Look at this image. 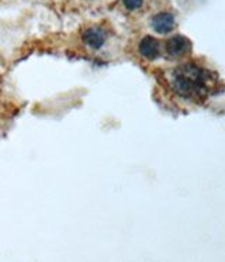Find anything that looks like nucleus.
<instances>
[{"label": "nucleus", "instance_id": "obj_5", "mask_svg": "<svg viewBox=\"0 0 225 262\" xmlns=\"http://www.w3.org/2000/svg\"><path fill=\"white\" fill-rule=\"evenodd\" d=\"M140 52L141 55L146 59H156L159 57V42H158L156 38L153 37H145L142 38V41L140 42Z\"/></svg>", "mask_w": 225, "mask_h": 262}, {"label": "nucleus", "instance_id": "obj_2", "mask_svg": "<svg viewBox=\"0 0 225 262\" xmlns=\"http://www.w3.org/2000/svg\"><path fill=\"white\" fill-rule=\"evenodd\" d=\"M191 50L190 41L187 40L183 35H174L172 38H169L166 42V52L169 57L179 58L183 57L185 54Z\"/></svg>", "mask_w": 225, "mask_h": 262}, {"label": "nucleus", "instance_id": "obj_6", "mask_svg": "<svg viewBox=\"0 0 225 262\" xmlns=\"http://www.w3.org/2000/svg\"><path fill=\"white\" fill-rule=\"evenodd\" d=\"M123 3L128 10H137L144 5V0H123Z\"/></svg>", "mask_w": 225, "mask_h": 262}, {"label": "nucleus", "instance_id": "obj_3", "mask_svg": "<svg viewBox=\"0 0 225 262\" xmlns=\"http://www.w3.org/2000/svg\"><path fill=\"white\" fill-rule=\"evenodd\" d=\"M152 27L159 34H168L174 27V17L170 13H159L152 18Z\"/></svg>", "mask_w": 225, "mask_h": 262}, {"label": "nucleus", "instance_id": "obj_4", "mask_svg": "<svg viewBox=\"0 0 225 262\" xmlns=\"http://www.w3.org/2000/svg\"><path fill=\"white\" fill-rule=\"evenodd\" d=\"M83 41L93 50H99L106 42V34L101 29L90 27L83 33Z\"/></svg>", "mask_w": 225, "mask_h": 262}, {"label": "nucleus", "instance_id": "obj_1", "mask_svg": "<svg viewBox=\"0 0 225 262\" xmlns=\"http://www.w3.org/2000/svg\"><path fill=\"white\" fill-rule=\"evenodd\" d=\"M217 76L196 63H183L170 74L172 89L183 99L198 102L214 91Z\"/></svg>", "mask_w": 225, "mask_h": 262}]
</instances>
